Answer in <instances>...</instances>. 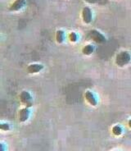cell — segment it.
<instances>
[{"instance_id": "6da1fadb", "label": "cell", "mask_w": 131, "mask_h": 151, "mask_svg": "<svg viewBox=\"0 0 131 151\" xmlns=\"http://www.w3.org/2000/svg\"><path fill=\"white\" fill-rule=\"evenodd\" d=\"M130 54L127 51H122L116 57V64L119 67H124L130 62Z\"/></svg>"}, {"instance_id": "7a4b0ae2", "label": "cell", "mask_w": 131, "mask_h": 151, "mask_svg": "<svg viewBox=\"0 0 131 151\" xmlns=\"http://www.w3.org/2000/svg\"><path fill=\"white\" fill-rule=\"evenodd\" d=\"M89 37L97 44H104L105 42L107 41L104 35L102 34L100 31L95 30V29L90 30L89 31Z\"/></svg>"}, {"instance_id": "3957f363", "label": "cell", "mask_w": 131, "mask_h": 151, "mask_svg": "<svg viewBox=\"0 0 131 151\" xmlns=\"http://www.w3.org/2000/svg\"><path fill=\"white\" fill-rule=\"evenodd\" d=\"M20 97V100L22 103L23 104H25L26 107L30 108L33 105V98L31 96V94L26 91H23L21 92V94L19 95Z\"/></svg>"}, {"instance_id": "277c9868", "label": "cell", "mask_w": 131, "mask_h": 151, "mask_svg": "<svg viewBox=\"0 0 131 151\" xmlns=\"http://www.w3.org/2000/svg\"><path fill=\"white\" fill-rule=\"evenodd\" d=\"M81 18L84 24H90L93 21V12L89 7H84L81 11Z\"/></svg>"}, {"instance_id": "5b68a950", "label": "cell", "mask_w": 131, "mask_h": 151, "mask_svg": "<svg viewBox=\"0 0 131 151\" xmlns=\"http://www.w3.org/2000/svg\"><path fill=\"white\" fill-rule=\"evenodd\" d=\"M30 108L26 107L23 108L19 110L18 112V120L20 122H26L28 121V119L30 118Z\"/></svg>"}, {"instance_id": "8992f818", "label": "cell", "mask_w": 131, "mask_h": 151, "mask_svg": "<svg viewBox=\"0 0 131 151\" xmlns=\"http://www.w3.org/2000/svg\"><path fill=\"white\" fill-rule=\"evenodd\" d=\"M26 0H15L12 4L9 6V11L18 12L25 8L26 6Z\"/></svg>"}, {"instance_id": "52a82bcc", "label": "cell", "mask_w": 131, "mask_h": 151, "mask_svg": "<svg viewBox=\"0 0 131 151\" xmlns=\"http://www.w3.org/2000/svg\"><path fill=\"white\" fill-rule=\"evenodd\" d=\"M84 98L86 99L87 102L89 103L91 106H93V107H96V106H97V98H96V96L94 95V94L92 91H85V93H84Z\"/></svg>"}, {"instance_id": "ba28073f", "label": "cell", "mask_w": 131, "mask_h": 151, "mask_svg": "<svg viewBox=\"0 0 131 151\" xmlns=\"http://www.w3.org/2000/svg\"><path fill=\"white\" fill-rule=\"evenodd\" d=\"M44 69V65L40 63H31L27 67V72L30 74H36Z\"/></svg>"}, {"instance_id": "9c48e42d", "label": "cell", "mask_w": 131, "mask_h": 151, "mask_svg": "<svg viewBox=\"0 0 131 151\" xmlns=\"http://www.w3.org/2000/svg\"><path fill=\"white\" fill-rule=\"evenodd\" d=\"M55 39H56V41L57 44H62L65 40H66V34L62 30H57L56 31V34H55Z\"/></svg>"}, {"instance_id": "30bf717a", "label": "cell", "mask_w": 131, "mask_h": 151, "mask_svg": "<svg viewBox=\"0 0 131 151\" xmlns=\"http://www.w3.org/2000/svg\"><path fill=\"white\" fill-rule=\"evenodd\" d=\"M82 53L84 55H91L94 52V46L93 45H86L82 48Z\"/></svg>"}, {"instance_id": "8fae6325", "label": "cell", "mask_w": 131, "mask_h": 151, "mask_svg": "<svg viewBox=\"0 0 131 151\" xmlns=\"http://www.w3.org/2000/svg\"><path fill=\"white\" fill-rule=\"evenodd\" d=\"M68 40H70V42L71 43H75V42L78 41V35L76 34L74 31H71L67 35Z\"/></svg>"}, {"instance_id": "7c38bea8", "label": "cell", "mask_w": 131, "mask_h": 151, "mask_svg": "<svg viewBox=\"0 0 131 151\" xmlns=\"http://www.w3.org/2000/svg\"><path fill=\"white\" fill-rule=\"evenodd\" d=\"M112 133L114 136H119L122 134V128L120 127V126L116 125V126H114L112 127Z\"/></svg>"}, {"instance_id": "4fadbf2b", "label": "cell", "mask_w": 131, "mask_h": 151, "mask_svg": "<svg viewBox=\"0 0 131 151\" xmlns=\"http://www.w3.org/2000/svg\"><path fill=\"white\" fill-rule=\"evenodd\" d=\"M0 129H1V131L8 132V131L10 130V125L7 123V122H1V124H0Z\"/></svg>"}, {"instance_id": "5bb4252c", "label": "cell", "mask_w": 131, "mask_h": 151, "mask_svg": "<svg viewBox=\"0 0 131 151\" xmlns=\"http://www.w3.org/2000/svg\"><path fill=\"white\" fill-rule=\"evenodd\" d=\"M128 125H129V127L131 128V119L129 121V122H128Z\"/></svg>"}]
</instances>
